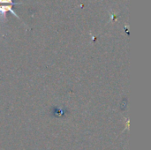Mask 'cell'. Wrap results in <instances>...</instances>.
I'll return each instance as SVG.
<instances>
[{
	"label": "cell",
	"instance_id": "obj_1",
	"mask_svg": "<svg viewBox=\"0 0 151 150\" xmlns=\"http://www.w3.org/2000/svg\"><path fill=\"white\" fill-rule=\"evenodd\" d=\"M12 5H10V4H0V16H1V18H4L5 19H6V12L10 11L12 14H14L18 19H19L18 14L15 11H13V10L12 9Z\"/></svg>",
	"mask_w": 151,
	"mask_h": 150
},
{
	"label": "cell",
	"instance_id": "obj_2",
	"mask_svg": "<svg viewBox=\"0 0 151 150\" xmlns=\"http://www.w3.org/2000/svg\"><path fill=\"white\" fill-rule=\"evenodd\" d=\"M0 4H10V5H13L14 4L12 3V0H0Z\"/></svg>",
	"mask_w": 151,
	"mask_h": 150
}]
</instances>
